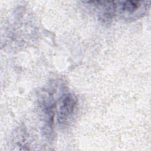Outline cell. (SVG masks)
Instances as JSON below:
<instances>
[{
	"instance_id": "cell-1",
	"label": "cell",
	"mask_w": 151,
	"mask_h": 151,
	"mask_svg": "<svg viewBox=\"0 0 151 151\" xmlns=\"http://www.w3.org/2000/svg\"><path fill=\"white\" fill-rule=\"evenodd\" d=\"M77 105V99L71 93L65 94L61 99L57 113V121L64 124L71 117Z\"/></svg>"
},
{
	"instance_id": "cell-2",
	"label": "cell",
	"mask_w": 151,
	"mask_h": 151,
	"mask_svg": "<svg viewBox=\"0 0 151 151\" xmlns=\"http://www.w3.org/2000/svg\"><path fill=\"white\" fill-rule=\"evenodd\" d=\"M143 2L137 1H126L120 2V9L125 14H135L142 8Z\"/></svg>"
}]
</instances>
